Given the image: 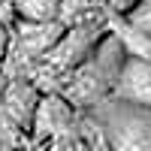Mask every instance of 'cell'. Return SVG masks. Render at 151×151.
<instances>
[{
    "mask_svg": "<svg viewBox=\"0 0 151 151\" xmlns=\"http://www.w3.org/2000/svg\"><path fill=\"white\" fill-rule=\"evenodd\" d=\"M103 21H91L85 27H67L60 33V40L52 45V52L45 55L48 67L58 70V73H70L73 67H79L82 60L94 52V45L100 42L103 36Z\"/></svg>",
    "mask_w": 151,
    "mask_h": 151,
    "instance_id": "cell-1",
    "label": "cell"
},
{
    "mask_svg": "<svg viewBox=\"0 0 151 151\" xmlns=\"http://www.w3.org/2000/svg\"><path fill=\"white\" fill-rule=\"evenodd\" d=\"M112 88L130 106L151 109V60L127 55L121 70H118V76H115V82H112Z\"/></svg>",
    "mask_w": 151,
    "mask_h": 151,
    "instance_id": "cell-2",
    "label": "cell"
},
{
    "mask_svg": "<svg viewBox=\"0 0 151 151\" xmlns=\"http://www.w3.org/2000/svg\"><path fill=\"white\" fill-rule=\"evenodd\" d=\"M67 30V21L60 18H48V21H30V18H18L15 24V40L21 45V52L27 58H45L52 52V45L60 40V33Z\"/></svg>",
    "mask_w": 151,
    "mask_h": 151,
    "instance_id": "cell-3",
    "label": "cell"
},
{
    "mask_svg": "<svg viewBox=\"0 0 151 151\" xmlns=\"http://www.w3.org/2000/svg\"><path fill=\"white\" fill-rule=\"evenodd\" d=\"M0 103H3V109L12 115V121L24 130V127H30V121H33L36 103H40V91L33 88L30 79H15L0 94Z\"/></svg>",
    "mask_w": 151,
    "mask_h": 151,
    "instance_id": "cell-4",
    "label": "cell"
},
{
    "mask_svg": "<svg viewBox=\"0 0 151 151\" xmlns=\"http://www.w3.org/2000/svg\"><path fill=\"white\" fill-rule=\"evenodd\" d=\"M73 121V106L70 100L58 97V94H48V97H40L36 103V112H33V127H36V136H48V133H58V130H67Z\"/></svg>",
    "mask_w": 151,
    "mask_h": 151,
    "instance_id": "cell-5",
    "label": "cell"
},
{
    "mask_svg": "<svg viewBox=\"0 0 151 151\" xmlns=\"http://www.w3.org/2000/svg\"><path fill=\"white\" fill-rule=\"evenodd\" d=\"M18 18H30V21H48V18H60V0H12Z\"/></svg>",
    "mask_w": 151,
    "mask_h": 151,
    "instance_id": "cell-6",
    "label": "cell"
},
{
    "mask_svg": "<svg viewBox=\"0 0 151 151\" xmlns=\"http://www.w3.org/2000/svg\"><path fill=\"white\" fill-rule=\"evenodd\" d=\"M21 133H24V130L12 121V115L3 109V103H0V142H3V145H15V142L21 139Z\"/></svg>",
    "mask_w": 151,
    "mask_h": 151,
    "instance_id": "cell-7",
    "label": "cell"
},
{
    "mask_svg": "<svg viewBox=\"0 0 151 151\" xmlns=\"http://www.w3.org/2000/svg\"><path fill=\"white\" fill-rule=\"evenodd\" d=\"M97 6V0H60V21H67L70 15H82Z\"/></svg>",
    "mask_w": 151,
    "mask_h": 151,
    "instance_id": "cell-8",
    "label": "cell"
},
{
    "mask_svg": "<svg viewBox=\"0 0 151 151\" xmlns=\"http://www.w3.org/2000/svg\"><path fill=\"white\" fill-rule=\"evenodd\" d=\"M136 3H139V0H109V6L115 9V12H121V15H127Z\"/></svg>",
    "mask_w": 151,
    "mask_h": 151,
    "instance_id": "cell-9",
    "label": "cell"
},
{
    "mask_svg": "<svg viewBox=\"0 0 151 151\" xmlns=\"http://www.w3.org/2000/svg\"><path fill=\"white\" fill-rule=\"evenodd\" d=\"M6 45H9V27L0 21V58L6 55Z\"/></svg>",
    "mask_w": 151,
    "mask_h": 151,
    "instance_id": "cell-10",
    "label": "cell"
}]
</instances>
